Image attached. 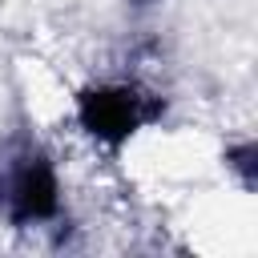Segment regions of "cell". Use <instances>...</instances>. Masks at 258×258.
Wrapping results in <instances>:
<instances>
[{
    "instance_id": "1",
    "label": "cell",
    "mask_w": 258,
    "mask_h": 258,
    "mask_svg": "<svg viewBox=\"0 0 258 258\" xmlns=\"http://www.w3.org/2000/svg\"><path fill=\"white\" fill-rule=\"evenodd\" d=\"M0 202L8 222L16 226H32V222H48L60 206L56 198V173L48 165V157L32 145H24L16 157H8L4 177H0Z\"/></svg>"
},
{
    "instance_id": "3",
    "label": "cell",
    "mask_w": 258,
    "mask_h": 258,
    "mask_svg": "<svg viewBox=\"0 0 258 258\" xmlns=\"http://www.w3.org/2000/svg\"><path fill=\"white\" fill-rule=\"evenodd\" d=\"M141 4H145V0H141Z\"/></svg>"
},
{
    "instance_id": "2",
    "label": "cell",
    "mask_w": 258,
    "mask_h": 258,
    "mask_svg": "<svg viewBox=\"0 0 258 258\" xmlns=\"http://www.w3.org/2000/svg\"><path fill=\"white\" fill-rule=\"evenodd\" d=\"M161 105L129 85H105L81 97V125L101 141H125L145 121H153Z\"/></svg>"
}]
</instances>
